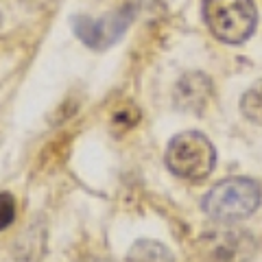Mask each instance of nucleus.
I'll list each match as a JSON object with an SVG mask.
<instances>
[{
  "label": "nucleus",
  "instance_id": "nucleus-6",
  "mask_svg": "<svg viewBox=\"0 0 262 262\" xmlns=\"http://www.w3.org/2000/svg\"><path fill=\"white\" fill-rule=\"evenodd\" d=\"M127 262H175L173 253L162 243L151 238H140L131 245L127 253Z\"/></svg>",
  "mask_w": 262,
  "mask_h": 262
},
{
  "label": "nucleus",
  "instance_id": "nucleus-2",
  "mask_svg": "<svg viewBox=\"0 0 262 262\" xmlns=\"http://www.w3.org/2000/svg\"><path fill=\"white\" fill-rule=\"evenodd\" d=\"M203 20L225 44H243L253 35L258 11L253 0H203Z\"/></svg>",
  "mask_w": 262,
  "mask_h": 262
},
{
  "label": "nucleus",
  "instance_id": "nucleus-9",
  "mask_svg": "<svg viewBox=\"0 0 262 262\" xmlns=\"http://www.w3.org/2000/svg\"><path fill=\"white\" fill-rule=\"evenodd\" d=\"M79 262H107V260H103V258H85V260H79Z\"/></svg>",
  "mask_w": 262,
  "mask_h": 262
},
{
  "label": "nucleus",
  "instance_id": "nucleus-1",
  "mask_svg": "<svg viewBox=\"0 0 262 262\" xmlns=\"http://www.w3.org/2000/svg\"><path fill=\"white\" fill-rule=\"evenodd\" d=\"M262 199L260 186L247 177H232L214 186L203 196V212L221 223H234L251 216Z\"/></svg>",
  "mask_w": 262,
  "mask_h": 262
},
{
  "label": "nucleus",
  "instance_id": "nucleus-5",
  "mask_svg": "<svg viewBox=\"0 0 262 262\" xmlns=\"http://www.w3.org/2000/svg\"><path fill=\"white\" fill-rule=\"evenodd\" d=\"M210 94H212L210 79L206 75H199V72H190V75L182 77V81L175 88V105L179 110L201 112L206 107Z\"/></svg>",
  "mask_w": 262,
  "mask_h": 262
},
{
  "label": "nucleus",
  "instance_id": "nucleus-7",
  "mask_svg": "<svg viewBox=\"0 0 262 262\" xmlns=\"http://www.w3.org/2000/svg\"><path fill=\"white\" fill-rule=\"evenodd\" d=\"M241 112L247 120L256 122V125H262V79L258 83H253L247 92L243 94Z\"/></svg>",
  "mask_w": 262,
  "mask_h": 262
},
{
  "label": "nucleus",
  "instance_id": "nucleus-4",
  "mask_svg": "<svg viewBox=\"0 0 262 262\" xmlns=\"http://www.w3.org/2000/svg\"><path fill=\"white\" fill-rule=\"evenodd\" d=\"M131 18H134L131 7H122V9L103 15L98 20L90 18V15H77V18H72V29H75V35L88 48L105 51V48H110L120 39V35L127 31Z\"/></svg>",
  "mask_w": 262,
  "mask_h": 262
},
{
  "label": "nucleus",
  "instance_id": "nucleus-8",
  "mask_svg": "<svg viewBox=\"0 0 262 262\" xmlns=\"http://www.w3.org/2000/svg\"><path fill=\"white\" fill-rule=\"evenodd\" d=\"M15 219V203L9 192H0V232L7 229Z\"/></svg>",
  "mask_w": 262,
  "mask_h": 262
},
{
  "label": "nucleus",
  "instance_id": "nucleus-3",
  "mask_svg": "<svg viewBox=\"0 0 262 262\" xmlns=\"http://www.w3.org/2000/svg\"><path fill=\"white\" fill-rule=\"evenodd\" d=\"M216 164L212 142L199 131H182L166 146V166L173 175L190 182L206 179Z\"/></svg>",
  "mask_w": 262,
  "mask_h": 262
}]
</instances>
